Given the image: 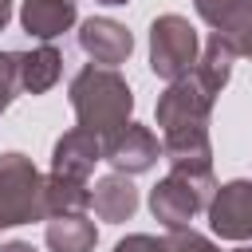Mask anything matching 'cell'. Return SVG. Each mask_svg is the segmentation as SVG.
<instances>
[{"label": "cell", "mask_w": 252, "mask_h": 252, "mask_svg": "<svg viewBox=\"0 0 252 252\" xmlns=\"http://www.w3.org/2000/svg\"><path fill=\"white\" fill-rule=\"evenodd\" d=\"M8 20H12V0H0V32L8 28Z\"/></svg>", "instance_id": "7402d4cb"}, {"label": "cell", "mask_w": 252, "mask_h": 252, "mask_svg": "<svg viewBox=\"0 0 252 252\" xmlns=\"http://www.w3.org/2000/svg\"><path fill=\"white\" fill-rule=\"evenodd\" d=\"M213 102H217V94L189 71V75L173 79V83L158 94L154 118H158L161 134H165V130H177V126H209Z\"/></svg>", "instance_id": "5b68a950"}, {"label": "cell", "mask_w": 252, "mask_h": 252, "mask_svg": "<svg viewBox=\"0 0 252 252\" xmlns=\"http://www.w3.org/2000/svg\"><path fill=\"white\" fill-rule=\"evenodd\" d=\"M43 209H47V220L63 217V213H87L91 209V185L59 177V173H47L43 177Z\"/></svg>", "instance_id": "e0dca14e"}, {"label": "cell", "mask_w": 252, "mask_h": 252, "mask_svg": "<svg viewBox=\"0 0 252 252\" xmlns=\"http://www.w3.org/2000/svg\"><path fill=\"white\" fill-rule=\"evenodd\" d=\"M91 209L106 224H122L138 213V189L126 173H106L91 185Z\"/></svg>", "instance_id": "7c38bea8"}, {"label": "cell", "mask_w": 252, "mask_h": 252, "mask_svg": "<svg viewBox=\"0 0 252 252\" xmlns=\"http://www.w3.org/2000/svg\"><path fill=\"white\" fill-rule=\"evenodd\" d=\"M79 47L87 51L91 63L98 67H118L130 59L134 51V35L126 32V24L110 20V16H91L79 24Z\"/></svg>", "instance_id": "ba28073f"}, {"label": "cell", "mask_w": 252, "mask_h": 252, "mask_svg": "<svg viewBox=\"0 0 252 252\" xmlns=\"http://www.w3.org/2000/svg\"><path fill=\"white\" fill-rule=\"evenodd\" d=\"M213 193H217L213 169H169L150 189V213H154V220H161L165 232L193 228L189 220L209 209Z\"/></svg>", "instance_id": "7a4b0ae2"}, {"label": "cell", "mask_w": 252, "mask_h": 252, "mask_svg": "<svg viewBox=\"0 0 252 252\" xmlns=\"http://www.w3.org/2000/svg\"><path fill=\"white\" fill-rule=\"evenodd\" d=\"M158 158H161V142L142 122H126L118 134L102 138V161H110L114 173H126V177L146 173L158 165Z\"/></svg>", "instance_id": "52a82bcc"}, {"label": "cell", "mask_w": 252, "mask_h": 252, "mask_svg": "<svg viewBox=\"0 0 252 252\" xmlns=\"http://www.w3.org/2000/svg\"><path fill=\"white\" fill-rule=\"evenodd\" d=\"M205 213H209V228L220 240H236V244L252 240V181L236 177V181L217 185Z\"/></svg>", "instance_id": "8992f818"}, {"label": "cell", "mask_w": 252, "mask_h": 252, "mask_svg": "<svg viewBox=\"0 0 252 252\" xmlns=\"http://www.w3.org/2000/svg\"><path fill=\"white\" fill-rule=\"evenodd\" d=\"M63 75V55L51 43H39L32 51H20V87L24 94H47Z\"/></svg>", "instance_id": "9a60e30c"}, {"label": "cell", "mask_w": 252, "mask_h": 252, "mask_svg": "<svg viewBox=\"0 0 252 252\" xmlns=\"http://www.w3.org/2000/svg\"><path fill=\"white\" fill-rule=\"evenodd\" d=\"M232 63H236L232 43H228V39H220V35L213 32V35L205 39V47H201V59H197L193 75H197L213 94H220V91L228 87V79H232Z\"/></svg>", "instance_id": "2e32d148"}, {"label": "cell", "mask_w": 252, "mask_h": 252, "mask_svg": "<svg viewBox=\"0 0 252 252\" xmlns=\"http://www.w3.org/2000/svg\"><path fill=\"white\" fill-rule=\"evenodd\" d=\"M20 51H0V114L20 94Z\"/></svg>", "instance_id": "ac0fdd59"}, {"label": "cell", "mask_w": 252, "mask_h": 252, "mask_svg": "<svg viewBox=\"0 0 252 252\" xmlns=\"http://www.w3.org/2000/svg\"><path fill=\"white\" fill-rule=\"evenodd\" d=\"M98 4H110V8H118V4H130V0H98Z\"/></svg>", "instance_id": "603a6c76"}, {"label": "cell", "mask_w": 252, "mask_h": 252, "mask_svg": "<svg viewBox=\"0 0 252 252\" xmlns=\"http://www.w3.org/2000/svg\"><path fill=\"white\" fill-rule=\"evenodd\" d=\"M43 244L51 252H94L98 228H94V220H87V213H63V217L47 220Z\"/></svg>", "instance_id": "5bb4252c"}, {"label": "cell", "mask_w": 252, "mask_h": 252, "mask_svg": "<svg viewBox=\"0 0 252 252\" xmlns=\"http://www.w3.org/2000/svg\"><path fill=\"white\" fill-rule=\"evenodd\" d=\"M161 154L169 169H213L209 126H177L161 134Z\"/></svg>", "instance_id": "8fae6325"}, {"label": "cell", "mask_w": 252, "mask_h": 252, "mask_svg": "<svg viewBox=\"0 0 252 252\" xmlns=\"http://www.w3.org/2000/svg\"><path fill=\"white\" fill-rule=\"evenodd\" d=\"M47 220L43 209V173L32 165L28 154L8 150L0 154V228Z\"/></svg>", "instance_id": "3957f363"}, {"label": "cell", "mask_w": 252, "mask_h": 252, "mask_svg": "<svg viewBox=\"0 0 252 252\" xmlns=\"http://www.w3.org/2000/svg\"><path fill=\"white\" fill-rule=\"evenodd\" d=\"M0 252H35L28 240H8V244H0Z\"/></svg>", "instance_id": "44dd1931"}, {"label": "cell", "mask_w": 252, "mask_h": 252, "mask_svg": "<svg viewBox=\"0 0 252 252\" xmlns=\"http://www.w3.org/2000/svg\"><path fill=\"white\" fill-rule=\"evenodd\" d=\"M67 94H71V110H75L79 126L91 130L94 138L118 134L130 122V114H134V91H130V83L114 67L87 63L71 79Z\"/></svg>", "instance_id": "6da1fadb"}, {"label": "cell", "mask_w": 252, "mask_h": 252, "mask_svg": "<svg viewBox=\"0 0 252 252\" xmlns=\"http://www.w3.org/2000/svg\"><path fill=\"white\" fill-rule=\"evenodd\" d=\"M232 252H252V244H240V248H232Z\"/></svg>", "instance_id": "cb8c5ba5"}, {"label": "cell", "mask_w": 252, "mask_h": 252, "mask_svg": "<svg viewBox=\"0 0 252 252\" xmlns=\"http://www.w3.org/2000/svg\"><path fill=\"white\" fill-rule=\"evenodd\" d=\"M98 161H102V138H94L83 126L67 130L51 150V173L71 177V181H87Z\"/></svg>", "instance_id": "30bf717a"}, {"label": "cell", "mask_w": 252, "mask_h": 252, "mask_svg": "<svg viewBox=\"0 0 252 252\" xmlns=\"http://www.w3.org/2000/svg\"><path fill=\"white\" fill-rule=\"evenodd\" d=\"M165 252H217V244L197 228H177L165 236Z\"/></svg>", "instance_id": "d6986e66"}, {"label": "cell", "mask_w": 252, "mask_h": 252, "mask_svg": "<svg viewBox=\"0 0 252 252\" xmlns=\"http://www.w3.org/2000/svg\"><path fill=\"white\" fill-rule=\"evenodd\" d=\"M79 20L75 0H24L20 4V24L32 39H55L63 32H71V24Z\"/></svg>", "instance_id": "4fadbf2b"}, {"label": "cell", "mask_w": 252, "mask_h": 252, "mask_svg": "<svg viewBox=\"0 0 252 252\" xmlns=\"http://www.w3.org/2000/svg\"><path fill=\"white\" fill-rule=\"evenodd\" d=\"M114 252H165V240L146 236V232H134V236H122L114 244Z\"/></svg>", "instance_id": "ffe728a7"}, {"label": "cell", "mask_w": 252, "mask_h": 252, "mask_svg": "<svg viewBox=\"0 0 252 252\" xmlns=\"http://www.w3.org/2000/svg\"><path fill=\"white\" fill-rule=\"evenodd\" d=\"M201 59V43H197V28L177 16V12H165L150 24V71L165 83L189 75Z\"/></svg>", "instance_id": "277c9868"}, {"label": "cell", "mask_w": 252, "mask_h": 252, "mask_svg": "<svg viewBox=\"0 0 252 252\" xmlns=\"http://www.w3.org/2000/svg\"><path fill=\"white\" fill-rule=\"evenodd\" d=\"M193 8L236 55H252V0H193Z\"/></svg>", "instance_id": "9c48e42d"}]
</instances>
